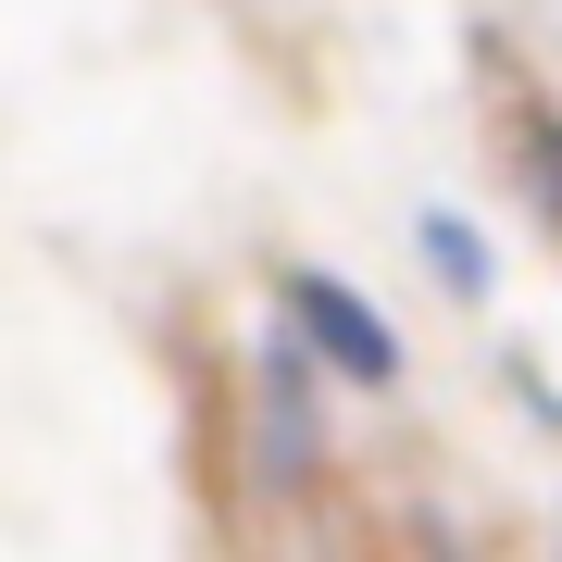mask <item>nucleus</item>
<instances>
[{
  "label": "nucleus",
  "instance_id": "nucleus-1",
  "mask_svg": "<svg viewBox=\"0 0 562 562\" xmlns=\"http://www.w3.org/2000/svg\"><path fill=\"white\" fill-rule=\"evenodd\" d=\"M301 325H313V338H325V350L350 362V375H387V362H401V350H387V325L362 313V301H350L338 276H301Z\"/></svg>",
  "mask_w": 562,
  "mask_h": 562
}]
</instances>
